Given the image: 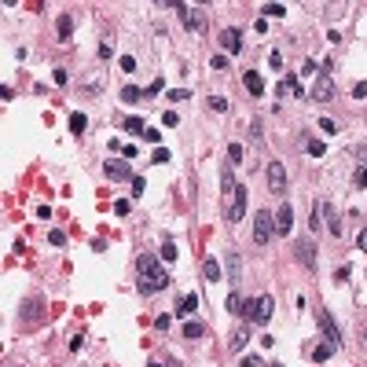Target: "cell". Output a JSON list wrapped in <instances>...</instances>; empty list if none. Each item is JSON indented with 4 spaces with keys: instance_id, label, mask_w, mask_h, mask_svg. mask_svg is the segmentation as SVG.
I'll return each instance as SVG.
<instances>
[{
    "instance_id": "ac0fdd59",
    "label": "cell",
    "mask_w": 367,
    "mask_h": 367,
    "mask_svg": "<svg viewBox=\"0 0 367 367\" xmlns=\"http://www.w3.org/2000/svg\"><path fill=\"white\" fill-rule=\"evenodd\" d=\"M246 342H250V331L239 327V331H232V342H228V345H232L235 353H242V349H246Z\"/></svg>"
},
{
    "instance_id": "83f0119b",
    "label": "cell",
    "mask_w": 367,
    "mask_h": 367,
    "mask_svg": "<svg viewBox=\"0 0 367 367\" xmlns=\"http://www.w3.org/2000/svg\"><path fill=\"white\" fill-rule=\"evenodd\" d=\"M85 125H88L85 114H70V132H85Z\"/></svg>"
},
{
    "instance_id": "2e32d148",
    "label": "cell",
    "mask_w": 367,
    "mask_h": 367,
    "mask_svg": "<svg viewBox=\"0 0 367 367\" xmlns=\"http://www.w3.org/2000/svg\"><path fill=\"white\" fill-rule=\"evenodd\" d=\"M202 275L209 283H221V261H217V257H206V261H202Z\"/></svg>"
},
{
    "instance_id": "ffe728a7",
    "label": "cell",
    "mask_w": 367,
    "mask_h": 367,
    "mask_svg": "<svg viewBox=\"0 0 367 367\" xmlns=\"http://www.w3.org/2000/svg\"><path fill=\"white\" fill-rule=\"evenodd\" d=\"M55 33L63 37V41L74 33V15H59V22H55Z\"/></svg>"
},
{
    "instance_id": "603a6c76",
    "label": "cell",
    "mask_w": 367,
    "mask_h": 367,
    "mask_svg": "<svg viewBox=\"0 0 367 367\" xmlns=\"http://www.w3.org/2000/svg\"><path fill=\"white\" fill-rule=\"evenodd\" d=\"M140 96H143V88H136V85L121 88V99H125V103H140Z\"/></svg>"
},
{
    "instance_id": "8992f818",
    "label": "cell",
    "mask_w": 367,
    "mask_h": 367,
    "mask_svg": "<svg viewBox=\"0 0 367 367\" xmlns=\"http://www.w3.org/2000/svg\"><path fill=\"white\" fill-rule=\"evenodd\" d=\"M316 323H319V331H323V338H327V342L342 345V331H338V323L331 319V312H327V309H316Z\"/></svg>"
},
{
    "instance_id": "6da1fadb",
    "label": "cell",
    "mask_w": 367,
    "mask_h": 367,
    "mask_svg": "<svg viewBox=\"0 0 367 367\" xmlns=\"http://www.w3.org/2000/svg\"><path fill=\"white\" fill-rule=\"evenodd\" d=\"M136 268H140V294H155V290H165L173 279H169V272H165L158 265V257L155 253H140V261H136Z\"/></svg>"
},
{
    "instance_id": "f546056e",
    "label": "cell",
    "mask_w": 367,
    "mask_h": 367,
    "mask_svg": "<svg viewBox=\"0 0 367 367\" xmlns=\"http://www.w3.org/2000/svg\"><path fill=\"white\" fill-rule=\"evenodd\" d=\"M125 132H147V125H143L140 118H129V121H125Z\"/></svg>"
},
{
    "instance_id": "3957f363",
    "label": "cell",
    "mask_w": 367,
    "mask_h": 367,
    "mask_svg": "<svg viewBox=\"0 0 367 367\" xmlns=\"http://www.w3.org/2000/svg\"><path fill=\"white\" fill-rule=\"evenodd\" d=\"M272 309H275V301L268 298V294H261V298H253V301H246V316L253 319V323H268L272 319Z\"/></svg>"
},
{
    "instance_id": "e0dca14e",
    "label": "cell",
    "mask_w": 367,
    "mask_h": 367,
    "mask_svg": "<svg viewBox=\"0 0 367 367\" xmlns=\"http://www.w3.org/2000/svg\"><path fill=\"white\" fill-rule=\"evenodd\" d=\"M195 309H198V294H183L176 301V316H191Z\"/></svg>"
},
{
    "instance_id": "277c9868",
    "label": "cell",
    "mask_w": 367,
    "mask_h": 367,
    "mask_svg": "<svg viewBox=\"0 0 367 367\" xmlns=\"http://www.w3.org/2000/svg\"><path fill=\"white\" fill-rule=\"evenodd\" d=\"M246 195H250L246 183H235V191H232V206H228V221H232V224H239L242 217H246Z\"/></svg>"
},
{
    "instance_id": "ba28073f",
    "label": "cell",
    "mask_w": 367,
    "mask_h": 367,
    "mask_svg": "<svg viewBox=\"0 0 367 367\" xmlns=\"http://www.w3.org/2000/svg\"><path fill=\"white\" fill-rule=\"evenodd\" d=\"M224 272H228V283L239 286V279H242V253L239 250H228L224 253Z\"/></svg>"
},
{
    "instance_id": "f35d334b",
    "label": "cell",
    "mask_w": 367,
    "mask_h": 367,
    "mask_svg": "<svg viewBox=\"0 0 367 367\" xmlns=\"http://www.w3.org/2000/svg\"><path fill=\"white\" fill-rule=\"evenodd\" d=\"M356 188H367V165H360V169H356Z\"/></svg>"
},
{
    "instance_id": "c3c4849f",
    "label": "cell",
    "mask_w": 367,
    "mask_h": 367,
    "mask_svg": "<svg viewBox=\"0 0 367 367\" xmlns=\"http://www.w3.org/2000/svg\"><path fill=\"white\" fill-rule=\"evenodd\" d=\"M121 155H125V158H136V143H121Z\"/></svg>"
},
{
    "instance_id": "ee69618b",
    "label": "cell",
    "mask_w": 367,
    "mask_h": 367,
    "mask_svg": "<svg viewBox=\"0 0 367 367\" xmlns=\"http://www.w3.org/2000/svg\"><path fill=\"white\" fill-rule=\"evenodd\" d=\"M268 63H272L275 70H283V55H279V52H272V55H268Z\"/></svg>"
},
{
    "instance_id": "8d00e7d4",
    "label": "cell",
    "mask_w": 367,
    "mask_h": 367,
    "mask_svg": "<svg viewBox=\"0 0 367 367\" xmlns=\"http://www.w3.org/2000/svg\"><path fill=\"white\" fill-rule=\"evenodd\" d=\"M188 96H191V92H188V88H173V92H169V99H173V103H180V99H188Z\"/></svg>"
},
{
    "instance_id": "4dcf8cb0",
    "label": "cell",
    "mask_w": 367,
    "mask_h": 367,
    "mask_svg": "<svg viewBox=\"0 0 367 367\" xmlns=\"http://www.w3.org/2000/svg\"><path fill=\"white\" fill-rule=\"evenodd\" d=\"M129 209H132V202H129V198H118V202H114V213H118V217H125Z\"/></svg>"
},
{
    "instance_id": "cb8c5ba5",
    "label": "cell",
    "mask_w": 367,
    "mask_h": 367,
    "mask_svg": "<svg viewBox=\"0 0 367 367\" xmlns=\"http://www.w3.org/2000/svg\"><path fill=\"white\" fill-rule=\"evenodd\" d=\"M206 106H209L213 114H224V111H228V99H224V96H209V99H206Z\"/></svg>"
},
{
    "instance_id": "4316f807",
    "label": "cell",
    "mask_w": 367,
    "mask_h": 367,
    "mask_svg": "<svg viewBox=\"0 0 367 367\" xmlns=\"http://www.w3.org/2000/svg\"><path fill=\"white\" fill-rule=\"evenodd\" d=\"M261 15H268V19H283L286 8H283V4H265V8H261Z\"/></svg>"
},
{
    "instance_id": "4fadbf2b",
    "label": "cell",
    "mask_w": 367,
    "mask_h": 367,
    "mask_svg": "<svg viewBox=\"0 0 367 367\" xmlns=\"http://www.w3.org/2000/svg\"><path fill=\"white\" fill-rule=\"evenodd\" d=\"M290 228H294V213H290V206L283 202L279 213H275V232H279V235H290Z\"/></svg>"
},
{
    "instance_id": "44dd1931",
    "label": "cell",
    "mask_w": 367,
    "mask_h": 367,
    "mask_svg": "<svg viewBox=\"0 0 367 367\" xmlns=\"http://www.w3.org/2000/svg\"><path fill=\"white\" fill-rule=\"evenodd\" d=\"M221 191H224V195H232V191H235V180H232V165H228V162H224V169H221Z\"/></svg>"
},
{
    "instance_id": "f6af8a7d",
    "label": "cell",
    "mask_w": 367,
    "mask_h": 367,
    "mask_svg": "<svg viewBox=\"0 0 367 367\" xmlns=\"http://www.w3.org/2000/svg\"><path fill=\"white\" fill-rule=\"evenodd\" d=\"M143 140H151V143H158V140H162V132H158V129H147V132H143Z\"/></svg>"
},
{
    "instance_id": "d590c367",
    "label": "cell",
    "mask_w": 367,
    "mask_h": 367,
    "mask_svg": "<svg viewBox=\"0 0 367 367\" xmlns=\"http://www.w3.org/2000/svg\"><path fill=\"white\" fill-rule=\"evenodd\" d=\"M48 242H52V246H63V242H66V235L55 228V232H48Z\"/></svg>"
},
{
    "instance_id": "30bf717a",
    "label": "cell",
    "mask_w": 367,
    "mask_h": 367,
    "mask_svg": "<svg viewBox=\"0 0 367 367\" xmlns=\"http://www.w3.org/2000/svg\"><path fill=\"white\" fill-rule=\"evenodd\" d=\"M103 173H106V180H132V165L121 158H111V162H103Z\"/></svg>"
},
{
    "instance_id": "e575fe53",
    "label": "cell",
    "mask_w": 367,
    "mask_h": 367,
    "mask_svg": "<svg viewBox=\"0 0 367 367\" xmlns=\"http://www.w3.org/2000/svg\"><path fill=\"white\" fill-rule=\"evenodd\" d=\"M151 162H155V165H165V162H169V151H165V147H158V151H155V158H151Z\"/></svg>"
},
{
    "instance_id": "7c38bea8",
    "label": "cell",
    "mask_w": 367,
    "mask_h": 367,
    "mask_svg": "<svg viewBox=\"0 0 367 367\" xmlns=\"http://www.w3.org/2000/svg\"><path fill=\"white\" fill-rule=\"evenodd\" d=\"M268 188L279 195V191H286V169L279 162H268Z\"/></svg>"
},
{
    "instance_id": "d6986e66",
    "label": "cell",
    "mask_w": 367,
    "mask_h": 367,
    "mask_svg": "<svg viewBox=\"0 0 367 367\" xmlns=\"http://www.w3.org/2000/svg\"><path fill=\"white\" fill-rule=\"evenodd\" d=\"M228 312H235V316H246V301L239 298V290H232V294H228Z\"/></svg>"
},
{
    "instance_id": "8fae6325",
    "label": "cell",
    "mask_w": 367,
    "mask_h": 367,
    "mask_svg": "<svg viewBox=\"0 0 367 367\" xmlns=\"http://www.w3.org/2000/svg\"><path fill=\"white\" fill-rule=\"evenodd\" d=\"M221 48H224L228 55H239V52H242V33H239L235 26H228L224 33H221Z\"/></svg>"
},
{
    "instance_id": "d4e9b609",
    "label": "cell",
    "mask_w": 367,
    "mask_h": 367,
    "mask_svg": "<svg viewBox=\"0 0 367 367\" xmlns=\"http://www.w3.org/2000/svg\"><path fill=\"white\" fill-rule=\"evenodd\" d=\"M228 165H232V169H235V165H242V143L228 147Z\"/></svg>"
},
{
    "instance_id": "7a4b0ae2",
    "label": "cell",
    "mask_w": 367,
    "mask_h": 367,
    "mask_svg": "<svg viewBox=\"0 0 367 367\" xmlns=\"http://www.w3.org/2000/svg\"><path fill=\"white\" fill-rule=\"evenodd\" d=\"M272 232H275V217H272L268 209H257V213H253V242H257V246H268Z\"/></svg>"
},
{
    "instance_id": "d6a6232c",
    "label": "cell",
    "mask_w": 367,
    "mask_h": 367,
    "mask_svg": "<svg viewBox=\"0 0 367 367\" xmlns=\"http://www.w3.org/2000/svg\"><path fill=\"white\" fill-rule=\"evenodd\" d=\"M121 70H125V74H136V59H132V55H121Z\"/></svg>"
},
{
    "instance_id": "9a60e30c",
    "label": "cell",
    "mask_w": 367,
    "mask_h": 367,
    "mask_svg": "<svg viewBox=\"0 0 367 367\" xmlns=\"http://www.w3.org/2000/svg\"><path fill=\"white\" fill-rule=\"evenodd\" d=\"M294 250H298V261H301V265H309V268H316V246H312V242H309V239H301V242H298V246H294Z\"/></svg>"
},
{
    "instance_id": "bcb514c9",
    "label": "cell",
    "mask_w": 367,
    "mask_h": 367,
    "mask_svg": "<svg viewBox=\"0 0 367 367\" xmlns=\"http://www.w3.org/2000/svg\"><path fill=\"white\" fill-rule=\"evenodd\" d=\"M132 195H143V176H132Z\"/></svg>"
},
{
    "instance_id": "681fc988",
    "label": "cell",
    "mask_w": 367,
    "mask_h": 367,
    "mask_svg": "<svg viewBox=\"0 0 367 367\" xmlns=\"http://www.w3.org/2000/svg\"><path fill=\"white\" fill-rule=\"evenodd\" d=\"M360 250H367V228L360 232Z\"/></svg>"
},
{
    "instance_id": "9c48e42d",
    "label": "cell",
    "mask_w": 367,
    "mask_h": 367,
    "mask_svg": "<svg viewBox=\"0 0 367 367\" xmlns=\"http://www.w3.org/2000/svg\"><path fill=\"white\" fill-rule=\"evenodd\" d=\"M312 99H316V103H331V99H334V78H331V74H319V78H316Z\"/></svg>"
},
{
    "instance_id": "484cf974",
    "label": "cell",
    "mask_w": 367,
    "mask_h": 367,
    "mask_svg": "<svg viewBox=\"0 0 367 367\" xmlns=\"http://www.w3.org/2000/svg\"><path fill=\"white\" fill-rule=\"evenodd\" d=\"M202 334H206V327H202V323H191V319L183 323V338H202Z\"/></svg>"
},
{
    "instance_id": "816d5d0a",
    "label": "cell",
    "mask_w": 367,
    "mask_h": 367,
    "mask_svg": "<svg viewBox=\"0 0 367 367\" xmlns=\"http://www.w3.org/2000/svg\"><path fill=\"white\" fill-rule=\"evenodd\" d=\"M272 367H283V363H272Z\"/></svg>"
},
{
    "instance_id": "7dc6e473",
    "label": "cell",
    "mask_w": 367,
    "mask_h": 367,
    "mask_svg": "<svg viewBox=\"0 0 367 367\" xmlns=\"http://www.w3.org/2000/svg\"><path fill=\"white\" fill-rule=\"evenodd\" d=\"M111 55H114V48H111V44L103 41V44H99V59H111Z\"/></svg>"
},
{
    "instance_id": "5bb4252c",
    "label": "cell",
    "mask_w": 367,
    "mask_h": 367,
    "mask_svg": "<svg viewBox=\"0 0 367 367\" xmlns=\"http://www.w3.org/2000/svg\"><path fill=\"white\" fill-rule=\"evenodd\" d=\"M242 88H246L250 96H261V92H265V81H261V74H257V70H246V74H242Z\"/></svg>"
},
{
    "instance_id": "1f68e13d",
    "label": "cell",
    "mask_w": 367,
    "mask_h": 367,
    "mask_svg": "<svg viewBox=\"0 0 367 367\" xmlns=\"http://www.w3.org/2000/svg\"><path fill=\"white\" fill-rule=\"evenodd\" d=\"M209 63H213V70H228V55H221V52H217V55L209 59Z\"/></svg>"
},
{
    "instance_id": "f907efd6",
    "label": "cell",
    "mask_w": 367,
    "mask_h": 367,
    "mask_svg": "<svg viewBox=\"0 0 367 367\" xmlns=\"http://www.w3.org/2000/svg\"><path fill=\"white\" fill-rule=\"evenodd\" d=\"M147 367H162V363H147Z\"/></svg>"
},
{
    "instance_id": "52a82bcc",
    "label": "cell",
    "mask_w": 367,
    "mask_h": 367,
    "mask_svg": "<svg viewBox=\"0 0 367 367\" xmlns=\"http://www.w3.org/2000/svg\"><path fill=\"white\" fill-rule=\"evenodd\" d=\"M180 15H183V26H188V29H195V33H202V29H206V8H188V4H183L180 8Z\"/></svg>"
},
{
    "instance_id": "b9f144b4",
    "label": "cell",
    "mask_w": 367,
    "mask_h": 367,
    "mask_svg": "<svg viewBox=\"0 0 367 367\" xmlns=\"http://www.w3.org/2000/svg\"><path fill=\"white\" fill-rule=\"evenodd\" d=\"M158 92H162V81H151V85L143 88V96H158Z\"/></svg>"
},
{
    "instance_id": "7bdbcfd3",
    "label": "cell",
    "mask_w": 367,
    "mask_h": 367,
    "mask_svg": "<svg viewBox=\"0 0 367 367\" xmlns=\"http://www.w3.org/2000/svg\"><path fill=\"white\" fill-rule=\"evenodd\" d=\"M242 367H265V360H261V356H246V360H242Z\"/></svg>"
},
{
    "instance_id": "f1b7e54d",
    "label": "cell",
    "mask_w": 367,
    "mask_h": 367,
    "mask_svg": "<svg viewBox=\"0 0 367 367\" xmlns=\"http://www.w3.org/2000/svg\"><path fill=\"white\" fill-rule=\"evenodd\" d=\"M305 147H309V155H312V158H319V155L327 151V147H323V140H305Z\"/></svg>"
},
{
    "instance_id": "7402d4cb",
    "label": "cell",
    "mask_w": 367,
    "mask_h": 367,
    "mask_svg": "<svg viewBox=\"0 0 367 367\" xmlns=\"http://www.w3.org/2000/svg\"><path fill=\"white\" fill-rule=\"evenodd\" d=\"M334 349H338V345H334V342H323V345H316V353H312V360H316V363H323V360H331V353H334Z\"/></svg>"
},
{
    "instance_id": "ab89813d",
    "label": "cell",
    "mask_w": 367,
    "mask_h": 367,
    "mask_svg": "<svg viewBox=\"0 0 367 367\" xmlns=\"http://www.w3.org/2000/svg\"><path fill=\"white\" fill-rule=\"evenodd\" d=\"M363 96H367V85L356 81V85H353V99H363Z\"/></svg>"
},
{
    "instance_id": "5b68a950",
    "label": "cell",
    "mask_w": 367,
    "mask_h": 367,
    "mask_svg": "<svg viewBox=\"0 0 367 367\" xmlns=\"http://www.w3.org/2000/svg\"><path fill=\"white\" fill-rule=\"evenodd\" d=\"M44 319V301L41 298H26L22 301V312H19V323L22 327H33V323H41Z\"/></svg>"
},
{
    "instance_id": "836d02e7",
    "label": "cell",
    "mask_w": 367,
    "mask_h": 367,
    "mask_svg": "<svg viewBox=\"0 0 367 367\" xmlns=\"http://www.w3.org/2000/svg\"><path fill=\"white\" fill-rule=\"evenodd\" d=\"M162 121L173 129V125H180V114H176V111H165V114H162Z\"/></svg>"
},
{
    "instance_id": "60d3db41",
    "label": "cell",
    "mask_w": 367,
    "mask_h": 367,
    "mask_svg": "<svg viewBox=\"0 0 367 367\" xmlns=\"http://www.w3.org/2000/svg\"><path fill=\"white\" fill-rule=\"evenodd\" d=\"M162 257H165V261H173V257H176V246H173V242H165V246H162Z\"/></svg>"
},
{
    "instance_id": "74e56055",
    "label": "cell",
    "mask_w": 367,
    "mask_h": 367,
    "mask_svg": "<svg viewBox=\"0 0 367 367\" xmlns=\"http://www.w3.org/2000/svg\"><path fill=\"white\" fill-rule=\"evenodd\" d=\"M319 129H323L327 136H331V132H338V125H334V121H331V118H319Z\"/></svg>"
}]
</instances>
